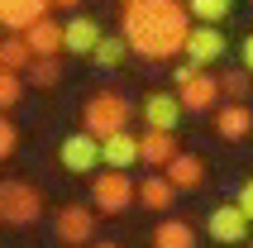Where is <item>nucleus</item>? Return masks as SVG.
Instances as JSON below:
<instances>
[{"mask_svg": "<svg viewBox=\"0 0 253 248\" xmlns=\"http://www.w3.org/2000/svg\"><path fill=\"white\" fill-rule=\"evenodd\" d=\"M91 234H96V215H91V206H62V210H57V239H62L67 248L91 244Z\"/></svg>", "mask_w": 253, "mask_h": 248, "instance_id": "12", "label": "nucleus"}, {"mask_svg": "<svg viewBox=\"0 0 253 248\" xmlns=\"http://www.w3.org/2000/svg\"><path fill=\"white\" fill-rule=\"evenodd\" d=\"M182 100L177 91H148L143 96V124L153 129V134H177V124H182Z\"/></svg>", "mask_w": 253, "mask_h": 248, "instance_id": "7", "label": "nucleus"}, {"mask_svg": "<svg viewBox=\"0 0 253 248\" xmlns=\"http://www.w3.org/2000/svg\"><path fill=\"white\" fill-rule=\"evenodd\" d=\"M215 134L225 138V143H239V138H249L253 134V110L249 105H220V110H215Z\"/></svg>", "mask_w": 253, "mask_h": 248, "instance_id": "15", "label": "nucleus"}, {"mask_svg": "<svg viewBox=\"0 0 253 248\" xmlns=\"http://www.w3.org/2000/svg\"><path fill=\"white\" fill-rule=\"evenodd\" d=\"M182 5H186V14H191V24H215V29L234 10V0H182Z\"/></svg>", "mask_w": 253, "mask_h": 248, "instance_id": "21", "label": "nucleus"}, {"mask_svg": "<svg viewBox=\"0 0 253 248\" xmlns=\"http://www.w3.org/2000/svg\"><path fill=\"white\" fill-rule=\"evenodd\" d=\"M0 67L5 72H29L34 67V53H29L24 34H5V39H0Z\"/></svg>", "mask_w": 253, "mask_h": 248, "instance_id": "19", "label": "nucleus"}, {"mask_svg": "<svg viewBox=\"0 0 253 248\" xmlns=\"http://www.w3.org/2000/svg\"><path fill=\"white\" fill-rule=\"evenodd\" d=\"M100 163L110 167V172H129V167L139 163V134H115V138H100Z\"/></svg>", "mask_w": 253, "mask_h": 248, "instance_id": "14", "label": "nucleus"}, {"mask_svg": "<svg viewBox=\"0 0 253 248\" xmlns=\"http://www.w3.org/2000/svg\"><path fill=\"white\" fill-rule=\"evenodd\" d=\"M153 248H196V234L186 220H163L153 229Z\"/></svg>", "mask_w": 253, "mask_h": 248, "instance_id": "20", "label": "nucleus"}, {"mask_svg": "<svg viewBox=\"0 0 253 248\" xmlns=\"http://www.w3.org/2000/svg\"><path fill=\"white\" fill-rule=\"evenodd\" d=\"M249 215H244L239 206H215L211 210V220H206V234L215 239V244H244L249 239Z\"/></svg>", "mask_w": 253, "mask_h": 248, "instance_id": "10", "label": "nucleus"}, {"mask_svg": "<svg viewBox=\"0 0 253 248\" xmlns=\"http://www.w3.org/2000/svg\"><path fill=\"white\" fill-rule=\"evenodd\" d=\"M129 120H134V105H129V96H120V91H96V96L82 105V129L91 138L125 134Z\"/></svg>", "mask_w": 253, "mask_h": 248, "instance_id": "2", "label": "nucleus"}, {"mask_svg": "<svg viewBox=\"0 0 253 248\" xmlns=\"http://www.w3.org/2000/svg\"><path fill=\"white\" fill-rule=\"evenodd\" d=\"M57 158H62L67 172L86 177V172H96V167H100V138H91L86 129H82V134H67L62 143H57Z\"/></svg>", "mask_w": 253, "mask_h": 248, "instance_id": "8", "label": "nucleus"}, {"mask_svg": "<svg viewBox=\"0 0 253 248\" xmlns=\"http://www.w3.org/2000/svg\"><path fill=\"white\" fill-rule=\"evenodd\" d=\"M100 39H105V29L91 14H72L67 24H62V53H72V57H91Z\"/></svg>", "mask_w": 253, "mask_h": 248, "instance_id": "9", "label": "nucleus"}, {"mask_svg": "<svg viewBox=\"0 0 253 248\" xmlns=\"http://www.w3.org/2000/svg\"><path fill=\"white\" fill-rule=\"evenodd\" d=\"M120 34H125L129 53L148 57V62H172L186 48L191 14H186L182 0H143V5H129L125 10Z\"/></svg>", "mask_w": 253, "mask_h": 248, "instance_id": "1", "label": "nucleus"}, {"mask_svg": "<svg viewBox=\"0 0 253 248\" xmlns=\"http://www.w3.org/2000/svg\"><path fill=\"white\" fill-rule=\"evenodd\" d=\"M249 248H253V244H249Z\"/></svg>", "mask_w": 253, "mask_h": 248, "instance_id": "32", "label": "nucleus"}, {"mask_svg": "<svg viewBox=\"0 0 253 248\" xmlns=\"http://www.w3.org/2000/svg\"><path fill=\"white\" fill-rule=\"evenodd\" d=\"M177 153H182V148H177V134H153V129H143V134H139V163L168 167Z\"/></svg>", "mask_w": 253, "mask_h": 248, "instance_id": "18", "label": "nucleus"}, {"mask_svg": "<svg viewBox=\"0 0 253 248\" xmlns=\"http://www.w3.org/2000/svg\"><path fill=\"white\" fill-rule=\"evenodd\" d=\"M225 53H229V43H225V34H220L215 24H191V34H186V48H182V57L191 62V67L211 72Z\"/></svg>", "mask_w": 253, "mask_h": 248, "instance_id": "6", "label": "nucleus"}, {"mask_svg": "<svg viewBox=\"0 0 253 248\" xmlns=\"http://www.w3.org/2000/svg\"><path fill=\"white\" fill-rule=\"evenodd\" d=\"M134 201H139L143 210H172V201H177V191H172V181L163 177V172H148V177L134 186Z\"/></svg>", "mask_w": 253, "mask_h": 248, "instance_id": "17", "label": "nucleus"}, {"mask_svg": "<svg viewBox=\"0 0 253 248\" xmlns=\"http://www.w3.org/2000/svg\"><path fill=\"white\" fill-rule=\"evenodd\" d=\"M120 5H125V10H129V5H143V0H120Z\"/></svg>", "mask_w": 253, "mask_h": 248, "instance_id": "30", "label": "nucleus"}, {"mask_svg": "<svg viewBox=\"0 0 253 248\" xmlns=\"http://www.w3.org/2000/svg\"><path fill=\"white\" fill-rule=\"evenodd\" d=\"M249 91H253V77L244 67H229L225 77H220V96L229 100V105H244L249 100Z\"/></svg>", "mask_w": 253, "mask_h": 248, "instance_id": "23", "label": "nucleus"}, {"mask_svg": "<svg viewBox=\"0 0 253 248\" xmlns=\"http://www.w3.org/2000/svg\"><path fill=\"white\" fill-rule=\"evenodd\" d=\"M14 148H19V129H14L10 115H0V163H5V158H14Z\"/></svg>", "mask_w": 253, "mask_h": 248, "instance_id": "26", "label": "nucleus"}, {"mask_svg": "<svg viewBox=\"0 0 253 248\" xmlns=\"http://www.w3.org/2000/svg\"><path fill=\"white\" fill-rule=\"evenodd\" d=\"M172 91H177V100H182V110H191V115H206V110H220V77H211V72H201V67H191V62H182V67L172 72Z\"/></svg>", "mask_w": 253, "mask_h": 248, "instance_id": "3", "label": "nucleus"}, {"mask_svg": "<svg viewBox=\"0 0 253 248\" xmlns=\"http://www.w3.org/2000/svg\"><path fill=\"white\" fill-rule=\"evenodd\" d=\"M29 82L39 86V91H53V86H62V57H34Z\"/></svg>", "mask_w": 253, "mask_h": 248, "instance_id": "24", "label": "nucleus"}, {"mask_svg": "<svg viewBox=\"0 0 253 248\" xmlns=\"http://www.w3.org/2000/svg\"><path fill=\"white\" fill-rule=\"evenodd\" d=\"M39 215H43V191L34 181H19V177L0 181V224L24 229V224H39Z\"/></svg>", "mask_w": 253, "mask_h": 248, "instance_id": "4", "label": "nucleus"}, {"mask_svg": "<svg viewBox=\"0 0 253 248\" xmlns=\"http://www.w3.org/2000/svg\"><path fill=\"white\" fill-rule=\"evenodd\" d=\"M24 43H29L34 57H62V24L48 14V19H39L34 29H24Z\"/></svg>", "mask_w": 253, "mask_h": 248, "instance_id": "16", "label": "nucleus"}, {"mask_svg": "<svg viewBox=\"0 0 253 248\" xmlns=\"http://www.w3.org/2000/svg\"><path fill=\"white\" fill-rule=\"evenodd\" d=\"M163 177L172 181V191H201V186H206V163H201L196 153H177V158L163 167Z\"/></svg>", "mask_w": 253, "mask_h": 248, "instance_id": "13", "label": "nucleus"}, {"mask_svg": "<svg viewBox=\"0 0 253 248\" xmlns=\"http://www.w3.org/2000/svg\"><path fill=\"white\" fill-rule=\"evenodd\" d=\"M53 5H62V10H77V5H82V0H53Z\"/></svg>", "mask_w": 253, "mask_h": 248, "instance_id": "29", "label": "nucleus"}, {"mask_svg": "<svg viewBox=\"0 0 253 248\" xmlns=\"http://www.w3.org/2000/svg\"><path fill=\"white\" fill-rule=\"evenodd\" d=\"M53 0H0V29L5 34H24L39 19H48Z\"/></svg>", "mask_w": 253, "mask_h": 248, "instance_id": "11", "label": "nucleus"}, {"mask_svg": "<svg viewBox=\"0 0 253 248\" xmlns=\"http://www.w3.org/2000/svg\"><path fill=\"white\" fill-rule=\"evenodd\" d=\"M91 248H120V244H91Z\"/></svg>", "mask_w": 253, "mask_h": 248, "instance_id": "31", "label": "nucleus"}, {"mask_svg": "<svg viewBox=\"0 0 253 248\" xmlns=\"http://www.w3.org/2000/svg\"><path fill=\"white\" fill-rule=\"evenodd\" d=\"M19 96H24V77L0 67V115H10L14 105H19Z\"/></svg>", "mask_w": 253, "mask_h": 248, "instance_id": "25", "label": "nucleus"}, {"mask_svg": "<svg viewBox=\"0 0 253 248\" xmlns=\"http://www.w3.org/2000/svg\"><path fill=\"white\" fill-rule=\"evenodd\" d=\"M91 206L105 210V215H120V210L134 206V181H129V172H96V181H91Z\"/></svg>", "mask_w": 253, "mask_h": 248, "instance_id": "5", "label": "nucleus"}, {"mask_svg": "<svg viewBox=\"0 0 253 248\" xmlns=\"http://www.w3.org/2000/svg\"><path fill=\"white\" fill-rule=\"evenodd\" d=\"M125 57H129L125 34H105V39L96 43V53H91V62H96V67H120Z\"/></svg>", "mask_w": 253, "mask_h": 248, "instance_id": "22", "label": "nucleus"}, {"mask_svg": "<svg viewBox=\"0 0 253 248\" xmlns=\"http://www.w3.org/2000/svg\"><path fill=\"white\" fill-rule=\"evenodd\" d=\"M234 206H239L244 215H249V224H253V177H249V181L239 186V201H234Z\"/></svg>", "mask_w": 253, "mask_h": 248, "instance_id": "27", "label": "nucleus"}, {"mask_svg": "<svg viewBox=\"0 0 253 248\" xmlns=\"http://www.w3.org/2000/svg\"><path fill=\"white\" fill-rule=\"evenodd\" d=\"M244 72H249V77H253V34H249V39H244Z\"/></svg>", "mask_w": 253, "mask_h": 248, "instance_id": "28", "label": "nucleus"}]
</instances>
